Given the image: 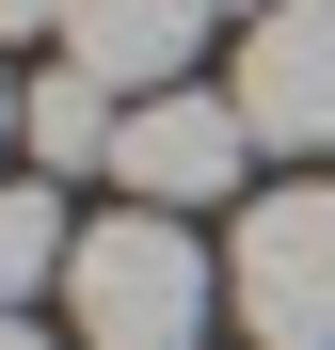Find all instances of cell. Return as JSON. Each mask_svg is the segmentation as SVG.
Returning <instances> with one entry per match:
<instances>
[{
  "mask_svg": "<svg viewBox=\"0 0 335 350\" xmlns=\"http://www.w3.org/2000/svg\"><path fill=\"white\" fill-rule=\"evenodd\" d=\"M64 319H80V350H208V319H240V303H223V255L176 207H128V223H80Z\"/></svg>",
  "mask_w": 335,
  "mask_h": 350,
  "instance_id": "cell-1",
  "label": "cell"
},
{
  "mask_svg": "<svg viewBox=\"0 0 335 350\" xmlns=\"http://www.w3.org/2000/svg\"><path fill=\"white\" fill-rule=\"evenodd\" d=\"M223 303L256 319V350H335V175H288V191L240 207Z\"/></svg>",
  "mask_w": 335,
  "mask_h": 350,
  "instance_id": "cell-2",
  "label": "cell"
},
{
  "mask_svg": "<svg viewBox=\"0 0 335 350\" xmlns=\"http://www.w3.org/2000/svg\"><path fill=\"white\" fill-rule=\"evenodd\" d=\"M112 175H128V207H256L240 175H256V128H240V96H128V128H112Z\"/></svg>",
  "mask_w": 335,
  "mask_h": 350,
  "instance_id": "cell-3",
  "label": "cell"
},
{
  "mask_svg": "<svg viewBox=\"0 0 335 350\" xmlns=\"http://www.w3.org/2000/svg\"><path fill=\"white\" fill-rule=\"evenodd\" d=\"M240 128L271 159H335V0H271V16H240Z\"/></svg>",
  "mask_w": 335,
  "mask_h": 350,
  "instance_id": "cell-4",
  "label": "cell"
},
{
  "mask_svg": "<svg viewBox=\"0 0 335 350\" xmlns=\"http://www.w3.org/2000/svg\"><path fill=\"white\" fill-rule=\"evenodd\" d=\"M223 0H64V64L112 80V96H176L192 80V48H208Z\"/></svg>",
  "mask_w": 335,
  "mask_h": 350,
  "instance_id": "cell-5",
  "label": "cell"
},
{
  "mask_svg": "<svg viewBox=\"0 0 335 350\" xmlns=\"http://www.w3.org/2000/svg\"><path fill=\"white\" fill-rule=\"evenodd\" d=\"M112 128H128V96L80 80V64H48V80H32V111H16V144H32L48 175H112Z\"/></svg>",
  "mask_w": 335,
  "mask_h": 350,
  "instance_id": "cell-6",
  "label": "cell"
},
{
  "mask_svg": "<svg viewBox=\"0 0 335 350\" xmlns=\"http://www.w3.org/2000/svg\"><path fill=\"white\" fill-rule=\"evenodd\" d=\"M64 255H80L64 239V191H48V175H0V303H32Z\"/></svg>",
  "mask_w": 335,
  "mask_h": 350,
  "instance_id": "cell-7",
  "label": "cell"
},
{
  "mask_svg": "<svg viewBox=\"0 0 335 350\" xmlns=\"http://www.w3.org/2000/svg\"><path fill=\"white\" fill-rule=\"evenodd\" d=\"M0 32H64V0H0Z\"/></svg>",
  "mask_w": 335,
  "mask_h": 350,
  "instance_id": "cell-8",
  "label": "cell"
},
{
  "mask_svg": "<svg viewBox=\"0 0 335 350\" xmlns=\"http://www.w3.org/2000/svg\"><path fill=\"white\" fill-rule=\"evenodd\" d=\"M0 350H48V334H32V303H0Z\"/></svg>",
  "mask_w": 335,
  "mask_h": 350,
  "instance_id": "cell-9",
  "label": "cell"
},
{
  "mask_svg": "<svg viewBox=\"0 0 335 350\" xmlns=\"http://www.w3.org/2000/svg\"><path fill=\"white\" fill-rule=\"evenodd\" d=\"M16 111H32V96H16V80H0V144H16Z\"/></svg>",
  "mask_w": 335,
  "mask_h": 350,
  "instance_id": "cell-10",
  "label": "cell"
},
{
  "mask_svg": "<svg viewBox=\"0 0 335 350\" xmlns=\"http://www.w3.org/2000/svg\"><path fill=\"white\" fill-rule=\"evenodd\" d=\"M223 16H271V0H223Z\"/></svg>",
  "mask_w": 335,
  "mask_h": 350,
  "instance_id": "cell-11",
  "label": "cell"
}]
</instances>
